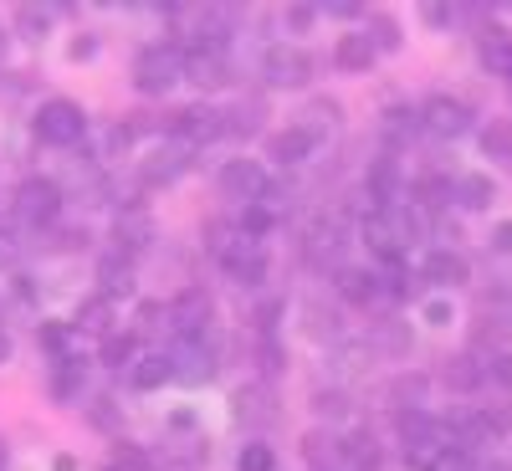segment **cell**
Instances as JSON below:
<instances>
[{"label":"cell","mask_w":512,"mask_h":471,"mask_svg":"<svg viewBox=\"0 0 512 471\" xmlns=\"http://www.w3.org/2000/svg\"><path fill=\"white\" fill-rule=\"evenodd\" d=\"M128 359H134V333H108V338H103V364L123 369Z\"/></svg>","instance_id":"cell-25"},{"label":"cell","mask_w":512,"mask_h":471,"mask_svg":"<svg viewBox=\"0 0 512 471\" xmlns=\"http://www.w3.org/2000/svg\"><path fill=\"white\" fill-rule=\"evenodd\" d=\"M185 77L200 82V88H221V82H226L221 52H185Z\"/></svg>","instance_id":"cell-15"},{"label":"cell","mask_w":512,"mask_h":471,"mask_svg":"<svg viewBox=\"0 0 512 471\" xmlns=\"http://www.w3.org/2000/svg\"><path fill=\"white\" fill-rule=\"evenodd\" d=\"M169 364H175V379H210L216 374V364H210V349L205 344H180L175 354H169Z\"/></svg>","instance_id":"cell-14"},{"label":"cell","mask_w":512,"mask_h":471,"mask_svg":"<svg viewBox=\"0 0 512 471\" xmlns=\"http://www.w3.org/2000/svg\"><path fill=\"white\" fill-rule=\"evenodd\" d=\"M103 287H108V297H118V292H128V262H103Z\"/></svg>","instance_id":"cell-27"},{"label":"cell","mask_w":512,"mask_h":471,"mask_svg":"<svg viewBox=\"0 0 512 471\" xmlns=\"http://www.w3.org/2000/svg\"><path fill=\"white\" fill-rule=\"evenodd\" d=\"M221 262H226V272L241 282V287H256V282H262L267 277V262H262V246H256L251 236H241L226 256H221Z\"/></svg>","instance_id":"cell-10"},{"label":"cell","mask_w":512,"mask_h":471,"mask_svg":"<svg viewBox=\"0 0 512 471\" xmlns=\"http://www.w3.org/2000/svg\"><path fill=\"white\" fill-rule=\"evenodd\" d=\"M82 134H88V113H82L77 103H67V98H52V103H41V113H36V139L41 144H77Z\"/></svg>","instance_id":"cell-2"},{"label":"cell","mask_w":512,"mask_h":471,"mask_svg":"<svg viewBox=\"0 0 512 471\" xmlns=\"http://www.w3.org/2000/svg\"><path fill=\"white\" fill-rule=\"evenodd\" d=\"M451 16H456L451 6H425V21H431V26H446Z\"/></svg>","instance_id":"cell-37"},{"label":"cell","mask_w":512,"mask_h":471,"mask_svg":"<svg viewBox=\"0 0 512 471\" xmlns=\"http://www.w3.org/2000/svg\"><path fill=\"white\" fill-rule=\"evenodd\" d=\"M487 374H492V379H502V384H512V354H497V359L487 364Z\"/></svg>","instance_id":"cell-35"},{"label":"cell","mask_w":512,"mask_h":471,"mask_svg":"<svg viewBox=\"0 0 512 471\" xmlns=\"http://www.w3.org/2000/svg\"><path fill=\"white\" fill-rule=\"evenodd\" d=\"M241 471H277V456H272V446H262V441H251V446H241V461H236Z\"/></svg>","instance_id":"cell-26"},{"label":"cell","mask_w":512,"mask_h":471,"mask_svg":"<svg viewBox=\"0 0 512 471\" xmlns=\"http://www.w3.org/2000/svg\"><path fill=\"white\" fill-rule=\"evenodd\" d=\"M492 180L487 175H466V180H456V200L466 205V210H482V205H492Z\"/></svg>","instance_id":"cell-21"},{"label":"cell","mask_w":512,"mask_h":471,"mask_svg":"<svg viewBox=\"0 0 512 471\" xmlns=\"http://www.w3.org/2000/svg\"><path fill=\"white\" fill-rule=\"evenodd\" d=\"M221 190H226L231 200L262 205V200L272 195V180H267V169L256 164V159H231V164L221 169Z\"/></svg>","instance_id":"cell-4"},{"label":"cell","mask_w":512,"mask_h":471,"mask_svg":"<svg viewBox=\"0 0 512 471\" xmlns=\"http://www.w3.org/2000/svg\"><path fill=\"white\" fill-rule=\"evenodd\" d=\"M482 154L487 159H512V118L482 123Z\"/></svg>","instance_id":"cell-18"},{"label":"cell","mask_w":512,"mask_h":471,"mask_svg":"<svg viewBox=\"0 0 512 471\" xmlns=\"http://www.w3.org/2000/svg\"><path fill=\"white\" fill-rule=\"evenodd\" d=\"M349 456H354L359 466H374V461H379V451H374V436H354V441H349Z\"/></svg>","instance_id":"cell-30"},{"label":"cell","mask_w":512,"mask_h":471,"mask_svg":"<svg viewBox=\"0 0 512 471\" xmlns=\"http://www.w3.org/2000/svg\"><path fill=\"white\" fill-rule=\"evenodd\" d=\"M185 77V52L180 47H149L139 62H134V88L139 93H169L175 82Z\"/></svg>","instance_id":"cell-1"},{"label":"cell","mask_w":512,"mask_h":471,"mask_svg":"<svg viewBox=\"0 0 512 471\" xmlns=\"http://www.w3.org/2000/svg\"><path fill=\"white\" fill-rule=\"evenodd\" d=\"M308 72H313V62L297 47H267V57H262V77L272 88H303Z\"/></svg>","instance_id":"cell-7"},{"label":"cell","mask_w":512,"mask_h":471,"mask_svg":"<svg viewBox=\"0 0 512 471\" xmlns=\"http://www.w3.org/2000/svg\"><path fill=\"white\" fill-rule=\"evenodd\" d=\"M492 246H497V251H512V221H502V226L492 231Z\"/></svg>","instance_id":"cell-36"},{"label":"cell","mask_w":512,"mask_h":471,"mask_svg":"<svg viewBox=\"0 0 512 471\" xmlns=\"http://www.w3.org/2000/svg\"><path fill=\"white\" fill-rule=\"evenodd\" d=\"M149 236H154V226H149V216H118V251L128 246V251H144L149 246Z\"/></svg>","instance_id":"cell-20"},{"label":"cell","mask_w":512,"mask_h":471,"mask_svg":"<svg viewBox=\"0 0 512 471\" xmlns=\"http://www.w3.org/2000/svg\"><path fill=\"white\" fill-rule=\"evenodd\" d=\"M425 277H431L436 287H461L466 277H472V262H466V256L461 251H431V256H425Z\"/></svg>","instance_id":"cell-11"},{"label":"cell","mask_w":512,"mask_h":471,"mask_svg":"<svg viewBox=\"0 0 512 471\" xmlns=\"http://www.w3.org/2000/svg\"><path fill=\"white\" fill-rule=\"evenodd\" d=\"M420 123L431 128L436 139H461L466 128H472V108H466L461 98H446V93H436L431 103L420 108Z\"/></svg>","instance_id":"cell-5"},{"label":"cell","mask_w":512,"mask_h":471,"mask_svg":"<svg viewBox=\"0 0 512 471\" xmlns=\"http://www.w3.org/2000/svg\"><path fill=\"white\" fill-rule=\"evenodd\" d=\"M57 210H62V185L57 180H26L16 190V216L26 226H52Z\"/></svg>","instance_id":"cell-3"},{"label":"cell","mask_w":512,"mask_h":471,"mask_svg":"<svg viewBox=\"0 0 512 471\" xmlns=\"http://www.w3.org/2000/svg\"><path fill=\"white\" fill-rule=\"evenodd\" d=\"M21 31H47V11H41V6H21Z\"/></svg>","instance_id":"cell-31"},{"label":"cell","mask_w":512,"mask_h":471,"mask_svg":"<svg viewBox=\"0 0 512 471\" xmlns=\"http://www.w3.org/2000/svg\"><path fill=\"white\" fill-rule=\"evenodd\" d=\"M482 62H487L497 77L512 82V36H507V31H487V41H482Z\"/></svg>","instance_id":"cell-16"},{"label":"cell","mask_w":512,"mask_h":471,"mask_svg":"<svg viewBox=\"0 0 512 471\" xmlns=\"http://www.w3.org/2000/svg\"><path fill=\"white\" fill-rule=\"evenodd\" d=\"M0 466H6V441H0Z\"/></svg>","instance_id":"cell-41"},{"label":"cell","mask_w":512,"mask_h":471,"mask_svg":"<svg viewBox=\"0 0 512 471\" xmlns=\"http://www.w3.org/2000/svg\"><path fill=\"white\" fill-rule=\"evenodd\" d=\"M175 128H180V139H185V144H210V139L231 134L221 108H185V113H175Z\"/></svg>","instance_id":"cell-9"},{"label":"cell","mask_w":512,"mask_h":471,"mask_svg":"<svg viewBox=\"0 0 512 471\" xmlns=\"http://www.w3.org/2000/svg\"><path fill=\"white\" fill-rule=\"evenodd\" d=\"M287 21H292L297 31H303V26L313 21V6H292V11H287Z\"/></svg>","instance_id":"cell-38"},{"label":"cell","mask_w":512,"mask_h":471,"mask_svg":"<svg viewBox=\"0 0 512 471\" xmlns=\"http://www.w3.org/2000/svg\"><path fill=\"white\" fill-rule=\"evenodd\" d=\"M374 282H379V277H369V272H354V267H344V272H338V292H344L349 303H369V297H374Z\"/></svg>","instance_id":"cell-22"},{"label":"cell","mask_w":512,"mask_h":471,"mask_svg":"<svg viewBox=\"0 0 512 471\" xmlns=\"http://www.w3.org/2000/svg\"><path fill=\"white\" fill-rule=\"evenodd\" d=\"M379 52H374V41L364 36V31H354V36H338V47H333V62L344 67V72H369V62H374Z\"/></svg>","instance_id":"cell-12"},{"label":"cell","mask_w":512,"mask_h":471,"mask_svg":"<svg viewBox=\"0 0 512 471\" xmlns=\"http://www.w3.org/2000/svg\"><path fill=\"white\" fill-rule=\"evenodd\" d=\"M431 471H477V461L466 456V451H436Z\"/></svg>","instance_id":"cell-28"},{"label":"cell","mask_w":512,"mask_h":471,"mask_svg":"<svg viewBox=\"0 0 512 471\" xmlns=\"http://www.w3.org/2000/svg\"><path fill=\"white\" fill-rule=\"evenodd\" d=\"M169 323H175V333L185 338V344H200L205 338V323H210V297L200 287H185L175 297V308H169Z\"/></svg>","instance_id":"cell-6"},{"label":"cell","mask_w":512,"mask_h":471,"mask_svg":"<svg viewBox=\"0 0 512 471\" xmlns=\"http://www.w3.org/2000/svg\"><path fill=\"white\" fill-rule=\"evenodd\" d=\"M313 149H318V128L313 123H292V128H282V134L267 139V154L277 164H303Z\"/></svg>","instance_id":"cell-8"},{"label":"cell","mask_w":512,"mask_h":471,"mask_svg":"<svg viewBox=\"0 0 512 471\" xmlns=\"http://www.w3.org/2000/svg\"><path fill=\"white\" fill-rule=\"evenodd\" d=\"M400 195V164L395 159H374L369 169V200H379V210H395Z\"/></svg>","instance_id":"cell-13"},{"label":"cell","mask_w":512,"mask_h":471,"mask_svg":"<svg viewBox=\"0 0 512 471\" xmlns=\"http://www.w3.org/2000/svg\"><path fill=\"white\" fill-rule=\"evenodd\" d=\"M164 379H175V364H169V354H144L134 364V384L139 390H159Z\"/></svg>","instance_id":"cell-17"},{"label":"cell","mask_w":512,"mask_h":471,"mask_svg":"<svg viewBox=\"0 0 512 471\" xmlns=\"http://www.w3.org/2000/svg\"><path fill=\"white\" fill-rule=\"evenodd\" d=\"M369 41H374V52H395L400 47V26L390 21V16H369V31H364Z\"/></svg>","instance_id":"cell-24"},{"label":"cell","mask_w":512,"mask_h":471,"mask_svg":"<svg viewBox=\"0 0 512 471\" xmlns=\"http://www.w3.org/2000/svg\"><path fill=\"white\" fill-rule=\"evenodd\" d=\"M313 405H318V415H344V410H349V400H344V395H338V390H328V395H318Z\"/></svg>","instance_id":"cell-32"},{"label":"cell","mask_w":512,"mask_h":471,"mask_svg":"<svg viewBox=\"0 0 512 471\" xmlns=\"http://www.w3.org/2000/svg\"><path fill=\"white\" fill-rule=\"evenodd\" d=\"M487 471H512V466H507V461H492V466H487Z\"/></svg>","instance_id":"cell-39"},{"label":"cell","mask_w":512,"mask_h":471,"mask_svg":"<svg viewBox=\"0 0 512 471\" xmlns=\"http://www.w3.org/2000/svg\"><path fill=\"white\" fill-rule=\"evenodd\" d=\"M482 374L487 369H477V359H451L446 364V384H451V390H477Z\"/></svg>","instance_id":"cell-23"},{"label":"cell","mask_w":512,"mask_h":471,"mask_svg":"<svg viewBox=\"0 0 512 471\" xmlns=\"http://www.w3.org/2000/svg\"><path fill=\"white\" fill-rule=\"evenodd\" d=\"M425 395V379L420 374H405V379H395V400H410V410H415V400Z\"/></svg>","instance_id":"cell-29"},{"label":"cell","mask_w":512,"mask_h":471,"mask_svg":"<svg viewBox=\"0 0 512 471\" xmlns=\"http://www.w3.org/2000/svg\"><path fill=\"white\" fill-rule=\"evenodd\" d=\"M118 466H123V471H144V466H149V456H144V451H134V446H118Z\"/></svg>","instance_id":"cell-33"},{"label":"cell","mask_w":512,"mask_h":471,"mask_svg":"<svg viewBox=\"0 0 512 471\" xmlns=\"http://www.w3.org/2000/svg\"><path fill=\"white\" fill-rule=\"evenodd\" d=\"M6 354H11V344H6V338H0V359H6Z\"/></svg>","instance_id":"cell-40"},{"label":"cell","mask_w":512,"mask_h":471,"mask_svg":"<svg viewBox=\"0 0 512 471\" xmlns=\"http://www.w3.org/2000/svg\"><path fill=\"white\" fill-rule=\"evenodd\" d=\"M108 323H113V297H108V292L77 308V328H82V333H108Z\"/></svg>","instance_id":"cell-19"},{"label":"cell","mask_w":512,"mask_h":471,"mask_svg":"<svg viewBox=\"0 0 512 471\" xmlns=\"http://www.w3.org/2000/svg\"><path fill=\"white\" fill-rule=\"evenodd\" d=\"M420 195H425V205H441V200L451 195V185H446V180H425V185H420Z\"/></svg>","instance_id":"cell-34"}]
</instances>
